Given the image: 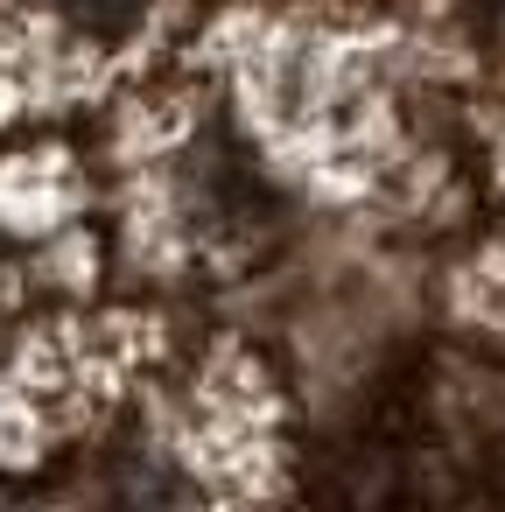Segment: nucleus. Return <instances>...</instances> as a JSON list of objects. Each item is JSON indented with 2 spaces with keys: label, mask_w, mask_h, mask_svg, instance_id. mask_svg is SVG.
<instances>
[{
  "label": "nucleus",
  "mask_w": 505,
  "mask_h": 512,
  "mask_svg": "<svg viewBox=\"0 0 505 512\" xmlns=\"http://www.w3.org/2000/svg\"><path fill=\"white\" fill-rule=\"evenodd\" d=\"M120 512H197V484L162 456H134L120 470Z\"/></svg>",
  "instance_id": "nucleus-1"
},
{
  "label": "nucleus",
  "mask_w": 505,
  "mask_h": 512,
  "mask_svg": "<svg viewBox=\"0 0 505 512\" xmlns=\"http://www.w3.org/2000/svg\"><path fill=\"white\" fill-rule=\"evenodd\" d=\"M57 8L85 29V36H99V43H120L141 15H148V0H57Z\"/></svg>",
  "instance_id": "nucleus-2"
}]
</instances>
